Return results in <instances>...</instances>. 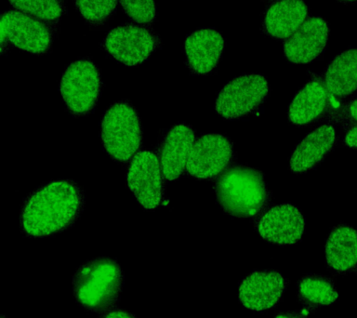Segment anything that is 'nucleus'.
Returning <instances> with one entry per match:
<instances>
[{"instance_id": "f257e3e1", "label": "nucleus", "mask_w": 357, "mask_h": 318, "mask_svg": "<svg viewBox=\"0 0 357 318\" xmlns=\"http://www.w3.org/2000/svg\"><path fill=\"white\" fill-rule=\"evenodd\" d=\"M85 206L83 189L71 180L50 181L25 198L20 228L27 237L54 236L72 227Z\"/></svg>"}, {"instance_id": "f03ea898", "label": "nucleus", "mask_w": 357, "mask_h": 318, "mask_svg": "<svg viewBox=\"0 0 357 318\" xmlns=\"http://www.w3.org/2000/svg\"><path fill=\"white\" fill-rule=\"evenodd\" d=\"M124 280V272L116 259L98 257L86 262L75 273L73 294L83 308L103 314L116 306Z\"/></svg>"}, {"instance_id": "7ed1b4c3", "label": "nucleus", "mask_w": 357, "mask_h": 318, "mask_svg": "<svg viewBox=\"0 0 357 318\" xmlns=\"http://www.w3.org/2000/svg\"><path fill=\"white\" fill-rule=\"evenodd\" d=\"M215 192L223 211L237 218L256 216L269 199L264 175L244 166L225 170L215 183Z\"/></svg>"}, {"instance_id": "20e7f679", "label": "nucleus", "mask_w": 357, "mask_h": 318, "mask_svg": "<svg viewBox=\"0 0 357 318\" xmlns=\"http://www.w3.org/2000/svg\"><path fill=\"white\" fill-rule=\"evenodd\" d=\"M103 148L114 160L127 162L138 152L142 142L141 119L128 100L113 103L105 112L100 127Z\"/></svg>"}, {"instance_id": "39448f33", "label": "nucleus", "mask_w": 357, "mask_h": 318, "mask_svg": "<svg viewBox=\"0 0 357 318\" xmlns=\"http://www.w3.org/2000/svg\"><path fill=\"white\" fill-rule=\"evenodd\" d=\"M102 86L96 64L82 59L67 67L59 89L70 113L74 116H83L94 110L102 93Z\"/></svg>"}, {"instance_id": "423d86ee", "label": "nucleus", "mask_w": 357, "mask_h": 318, "mask_svg": "<svg viewBox=\"0 0 357 318\" xmlns=\"http://www.w3.org/2000/svg\"><path fill=\"white\" fill-rule=\"evenodd\" d=\"M268 92L269 86L261 75H241L220 91L215 109L223 119H240L255 111L264 103Z\"/></svg>"}, {"instance_id": "0eeeda50", "label": "nucleus", "mask_w": 357, "mask_h": 318, "mask_svg": "<svg viewBox=\"0 0 357 318\" xmlns=\"http://www.w3.org/2000/svg\"><path fill=\"white\" fill-rule=\"evenodd\" d=\"M234 158L230 139L220 134H206L192 145L186 170L192 177L211 180L225 172Z\"/></svg>"}, {"instance_id": "6e6552de", "label": "nucleus", "mask_w": 357, "mask_h": 318, "mask_svg": "<svg viewBox=\"0 0 357 318\" xmlns=\"http://www.w3.org/2000/svg\"><path fill=\"white\" fill-rule=\"evenodd\" d=\"M128 186L142 208L152 211L163 198V173L155 153L141 151L134 156L128 167Z\"/></svg>"}, {"instance_id": "1a4fd4ad", "label": "nucleus", "mask_w": 357, "mask_h": 318, "mask_svg": "<svg viewBox=\"0 0 357 318\" xmlns=\"http://www.w3.org/2000/svg\"><path fill=\"white\" fill-rule=\"evenodd\" d=\"M1 44L8 42L17 49L42 55L52 47V33L38 19L21 11H7L0 22Z\"/></svg>"}, {"instance_id": "9d476101", "label": "nucleus", "mask_w": 357, "mask_h": 318, "mask_svg": "<svg viewBox=\"0 0 357 318\" xmlns=\"http://www.w3.org/2000/svg\"><path fill=\"white\" fill-rule=\"evenodd\" d=\"M103 47L114 60L125 66H136L144 63L155 52V36L136 25H122L106 36Z\"/></svg>"}, {"instance_id": "9b49d317", "label": "nucleus", "mask_w": 357, "mask_h": 318, "mask_svg": "<svg viewBox=\"0 0 357 318\" xmlns=\"http://www.w3.org/2000/svg\"><path fill=\"white\" fill-rule=\"evenodd\" d=\"M287 280L275 271L254 272L239 287V300L245 308L256 312L272 309L286 289Z\"/></svg>"}, {"instance_id": "f8f14e48", "label": "nucleus", "mask_w": 357, "mask_h": 318, "mask_svg": "<svg viewBox=\"0 0 357 318\" xmlns=\"http://www.w3.org/2000/svg\"><path fill=\"white\" fill-rule=\"evenodd\" d=\"M305 227L303 215L290 204L269 209L258 223L259 236L282 245H294L301 239Z\"/></svg>"}, {"instance_id": "ddd939ff", "label": "nucleus", "mask_w": 357, "mask_h": 318, "mask_svg": "<svg viewBox=\"0 0 357 318\" xmlns=\"http://www.w3.org/2000/svg\"><path fill=\"white\" fill-rule=\"evenodd\" d=\"M328 36L329 27L325 20L320 17L307 19L284 42V55L293 63H312L325 50Z\"/></svg>"}, {"instance_id": "4468645a", "label": "nucleus", "mask_w": 357, "mask_h": 318, "mask_svg": "<svg viewBox=\"0 0 357 318\" xmlns=\"http://www.w3.org/2000/svg\"><path fill=\"white\" fill-rule=\"evenodd\" d=\"M194 144V130L185 124L176 125L165 134L159 149V162L166 180L181 177Z\"/></svg>"}, {"instance_id": "2eb2a0df", "label": "nucleus", "mask_w": 357, "mask_h": 318, "mask_svg": "<svg viewBox=\"0 0 357 318\" xmlns=\"http://www.w3.org/2000/svg\"><path fill=\"white\" fill-rule=\"evenodd\" d=\"M187 66L192 74L205 75L213 72L222 57L225 40L213 29H200L192 33L185 40Z\"/></svg>"}, {"instance_id": "dca6fc26", "label": "nucleus", "mask_w": 357, "mask_h": 318, "mask_svg": "<svg viewBox=\"0 0 357 318\" xmlns=\"http://www.w3.org/2000/svg\"><path fill=\"white\" fill-rule=\"evenodd\" d=\"M331 95L324 81H310L290 103L289 121L297 127H303L322 119L331 109Z\"/></svg>"}, {"instance_id": "f3484780", "label": "nucleus", "mask_w": 357, "mask_h": 318, "mask_svg": "<svg viewBox=\"0 0 357 318\" xmlns=\"http://www.w3.org/2000/svg\"><path fill=\"white\" fill-rule=\"evenodd\" d=\"M308 14L303 0H275L265 11L262 28L271 38L287 39L305 22Z\"/></svg>"}, {"instance_id": "a211bd4d", "label": "nucleus", "mask_w": 357, "mask_h": 318, "mask_svg": "<svg viewBox=\"0 0 357 318\" xmlns=\"http://www.w3.org/2000/svg\"><path fill=\"white\" fill-rule=\"evenodd\" d=\"M335 141L336 130L333 126H321L296 147L290 158V169L295 173H303L314 169L333 147Z\"/></svg>"}, {"instance_id": "6ab92c4d", "label": "nucleus", "mask_w": 357, "mask_h": 318, "mask_svg": "<svg viewBox=\"0 0 357 318\" xmlns=\"http://www.w3.org/2000/svg\"><path fill=\"white\" fill-rule=\"evenodd\" d=\"M326 261L335 273H347L356 269V229L342 225L331 231L326 243Z\"/></svg>"}, {"instance_id": "aec40b11", "label": "nucleus", "mask_w": 357, "mask_h": 318, "mask_svg": "<svg viewBox=\"0 0 357 318\" xmlns=\"http://www.w3.org/2000/svg\"><path fill=\"white\" fill-rule=\"evenodd\" d=\"M324 84L337 98L348 97L357 91V49L345 50L329 63Z\"/></svg>"}, {"instance_id": "412c9836", "label": "nucleus", "mask_w": 357, "mask_h": 318, "mask_svg": "<svg viewBox=\"0 0 357 318\" xmlns=\"http://www.w3.org/2000/svg\"><path fill=\"white\" fill-rule=\"evenodd\" d=\"M298 301L307 310L331 305L339 298L336 287L331 279L319 275H307L298 281Z\"/></svg>"}, {"instance_id": "4be33fe9", "label": "nucleus", "mask_w": 357, "mask_h": 318, "mask_svg": "<svg viewBox=\"0 0 357 318\" xmlns=\"http://www.w3.org/2000/svg\"><path fill=\"white\" fill-rule=\"evenodd\" d=\"M21 13L42 21L52 22L60 18L63 7L59 0H8Z\"/></svg>"}, {"instance_id": "5701e85b", "label": "nucleus", "mask_w": 357, "mask_h": 318, "mask_svg": "<svg viewBox=\"0 0 357 318\" xmlns=\"http://www.w3.org/2000/svg\"><path fill=\"white\" fill-rule=\"evenodd\" d=\"M84 19L93 24L107 21L116 10L117 0H75Z\"/></svg>"}, {"instance_id": "b1692460", "label": "nucleus", "mask_w": 357, "mask_h": 318, "mask_svg": "<svg viewBox=\"0 0 357 318\" xmlns=\"http://www.w3.org/2000/svg\"><path fill=\"white\" fill-rule=\"evenodd\" d=\"M125 13L137 24H148L155 21V0H119Z\"/></svg>"}, {"instance_id": "393cba45", "label": "nucleus", "mask_w": 357, "mask_h": 318, "mask_svg": "<svg viewBox=\"0 0 357 318\" xmlns=\"http://www.w3.org/2000/svg\"><path fill=\"white\" fill-rule=\"evenodd\" d=\"M337 119L346 127L357 125V99L351 100L337 112Z\"/></svg>"}, {"instance_id": "a878e982", "label": "nucleus", "mask_w": 357, "mask_h": 318, "mask_svg": "<svg viewBox=\"0 0 357 318\" xmlns=\"http://www.w3.org/2000/svg\"><path fill=\"white\" fill-rule=\"evenodd\" d=\"M99 318H138L131 312L123 309H111L103 312Z\"/></svg>"}, {"instance_id": "bb28decb", "label": "nucleus", "mask_w": 357, "mask_h": 318, "mask_svg": "<svg viewBox=\"0 0 357 318\" xmlns=\"http://www.w3.org/2000/svg\"><path fill=\"white\" fill-rule=\"evenodd\" d=\"M343 144L345 146L357 149V125L349 128L343 137Z\"/></svg>"}, {"instance_id": "cd10ccee", "label": "nucleus", "mask_w": 357, "mask_h": 318, "mask_svg": "<svg viewBox=\"0 0 357 318\" xmlns=\"http://www.w3.org/2000/svg\"><path fill=\"white\" fill-rule=\"evenodd\" d=\"M275 318H307V314L301 312H289L284 314H279Z\"/></svg>"}, {"instance_id": "c85d7f7f", "label": "nucleus", "mask_w": 357, "mask_h": 318, "mask_svg": "<svg viewBox=\"0 0 357 318\" xmlns=\"http://www.w3.org/2000/svg\"><path fill=\"white\" fill-rule=\"evenodd\" d=\"M340 2H344V3H353L356 2L357 0H339Z\"/></svg>"}, {"instance_id": "c756f323", "label": "nucleus", "mask_w": 357, "mask_h": 318, "mask_svg": "<svg viewBox=\"0 0 357 318\" xmlns=\"http://www.w3.org/2000/svg\"><path fill=\"white\" fill-rule=\"evenodd\" d=\"M1 318H6V317H4V315H2Z\"/></svg>"}]
</instances>
